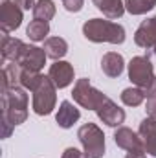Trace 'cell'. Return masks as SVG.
Masks as SVG:
<instances>
[{"label": "cell", "instance_id": "1", "mask_svg": "<svg viewBox=\"0 0 156 158\" xmlns=\"http://www.w3.org/2000/svg\"><path fill=\"white\" fill-rule=\"evenodd\" d=\"M2 118L13 127L24 123L28 118V94L22 86H11L2 90Z\"/></svg>", "mask_w": 156, "mask_h": 158}, {"label": "cell", "instance_id": "2", "mask_svg": "<svg viewBox=\"0 0 156 158\" xmlns=\"http://www.w3.org/2000/svg\"><path fill=\"white\" fill-rule=\"evenodd\" d=\"M83 35L92 42L123 44L125 42V28L112 20L90 19L83 24Z\"/></svg>", "mask_w": 156, "mask_h": 158}, {"label": "cell", "instance_id": "3", "mask_svg": "<svg viewBox=\"0 0 156 158\" xmlns=\"http://www.w3.org/2000/svg\"><path fill=\"white\" fill-rule=\"evenodd\" d=\"M129 79L142 90L149 94L156 92V76H154V68L153 63L147 55H136L130 59L129 63Z\"/></svg>", "mask_w": 156, "mask_h": 158}, {"label": "cell", "instance_id": "4", "mask_svg": "<svg viewBox=\"0 0 156 158\" xmlns=\"http://www.w3.org/2000/svg\"><path fill=\"white\" fill-rule=\"evenodd\" d=\"M77 138L83 145V151L88 158H103L105 156V134L96 123H84L79 127Z\"/></svg>", "mask_w": 156, "mask_h": 158}, {"label": "cell", "instance_id": "5", "mask_svg": "<svg viewBox=\"0 0 156 158\" xmlns=\"http://www.w3.org/2000/svg\"><path fill=\"white\" fill-rule=\"evenodd\" d=\"M55 90H57V86L53 85L50 76H42L37 88L33 90V110H35V114H39V116L51 114V110L55 109V103H57Z\"/></svg>", "mask_w": 156, "mask_h": 158}, {"label": "cell", "instance_id": "6", "mask_svg": "<svg viewBox=\"0 0 156 158\" xmlns=\"http://www.w3.org/2000/svg\"><path fill=\"white\" fill-rule=\"evenodd\" d=\"M72 98H74V101L77 105H81L86 110H96L107 99V96L101 90L94 88L92 83H90V79H86V77L76 81L74 90H72Z\"/></svg>", "mask_w": 156, "mask_h": 158}, {"label": "cell", "instance_id": "7", "mask_svg": "<svg viewBox=\"0 0 156 158\" xmlns=\"http://www.w3.org/2000/svg\"><path fill=\"white\" fill-rule=\"evenodd\" d=\"M22 24V7L13 0H4L0 4V28L2 31H15Z\"/></svg>", "mask_w": 156, "mask_h": 158}, {"label": "cell", "instance_id": "8", "mask_svg": "<svg viewBox=\"0 0 156 158\" xmlns=\"http://www.w3.org/2000/svg\"><path fill=\"white\" fill-rule=\"evenodd\" d=\"M46 57H48V55H46L44 48L33 46V44H26L17 63H18L24 70L40 72V70H42V66L46 64Z\"/></svg>", "mask_w": 156, "mask_h": 158}, {"label": "cell", "instance_id": "9", "mask_svg": "<svg viewBox=\"0 0 156 158\" xmlns=\"http://www.w3.org/2000/svg\"><path fill=\"white\" fill-rule=\"evenodd\" d=\"M96 114H97V118L101 119L105 125H109V127H121V123L125 121V110L119 109L110 98H107L96 109Z\"/></svg>", "mask_w": 156, "mask_h": 158}, {"label": "cell", "instance_id": "10", "mask_svg": "<svg viewBox=\"0 0 156 158\" xmlns=\"http://www.w3.org/2000/svg\"><path fill=\"white\" fill-rule=\"evenodd\" d=\"M134 42L145 50H151L156 46V15L143 20L138 26V30L134 33Z\"/></svg>", "mask_w": 156, "mask_h": 158}, {"label": "cell", "instance_id": "11", "mask_svg": "<svg viewBox=\"0 0 156 158\" xmlns=\"http://www.w3.org/2000/svg\"><path fill=\"white\" fill-rule=\"evenodd\" d=\"M48 76L57 88H66L74 81V66L68 61H55L50 66Z\"/></svg>", "mask_w": 156, "mask_h": 158}, {"label": "cell", "instance_id": "12", "mask_svg": "<svg viewBox=\"0 0 156 158\" xmlns=\"http://www.w3.org/2000/svg\"><path fill=\"white\" fill-rule=\"evenodd\" d=\"M138 134L142 138L143 143V151L151 156H156V119L154 118H147L142 119Z\"/></svg>", "mask_w": 156, "mask_h": 158}, {"label": "cell", "instance_id": "13", "mask_svg": "<svg viewBox=\"0 0 156 158\" xmlns=\"http://www.w3.org/2000/svg\"><path fill=\"white\" fill-rule=\"evenodd\" d=\"M114 142L117 147H121L125 151H143V143H142L140 134H136L129 127H117L114 132Z\"/></svg>", "mask_w": 156, "mask_h": 158}, {"label": "cell", "instance_id": "14", "mask_svg": "<svg viewBox=\"0 0 156 158\" xmlns=\"http://www.w3.org/2000/svg\"><path fill=\"white\" fill-rule=\"evenodd\" d=\"M26 42L17 37H11L7 31H2V42H0V53L4 61H18Z\"/></svg>", "mask_w": 156, "mask_h": 158}, {"label": "cell", "instance_id": "15", "mask_svg": "<svg viewBox=\"0 0 156 158\" xmlns=\"http://www.w3.org/2000/svg\"><path fill=\"white\" fill-rule=\"evenodd\" d=\"M20 76H22V66L17 61H9L4 64L0 72V92L7 90L11 86H20Z\"/></svg>", "mask_w": 156, "mask_h": 158}, {"label": "cell", "instance_id": "16", "mask_svg": "<svg viewBox=\"0 0 156 158\" xmlns=\"http://www.w3.org/2000/svg\"><path fill=\"white\" fill-rule=\"evenodd\" d=\"M79 118H81L79 109H76L68 99L61 101L59 110H57V116H55V121L59 123V127H63V129H70V127H74V123H77L79 121Z\"/></svg>", "mask_w": 156, "mask_h": 158}, {"label": "cell", "instance_id": "17", "mask_svg": "<svg viewBox=\"0 0 156 158\" xmlns=\"http://www.w3.org/2000/svg\"><path fill=\"white\" fill-rule=\"evenodd\" d=\"M123 68H125V61H123V55L116 53V52H109L103 55L101 59V70L105 76L109 77H119L123 74Z\"/></svg>", "mask_w": 156, "mask_h": 158}, {"label": "cell", "instance_id": "18", "mask_svg": "<svg viewBox=\"0 0 156 158\" xmlns=\"http://www.w3.org/2000/svg\"><path fill=\"white\" fill-rule=\"evenodd\" d=\"M44 52H46V55L50 59L61 61L68 53V42L63 37H48L44 40Z\"/></svg>", "mask_w": 156, "mask_h": 158}, {"label": "cell", "instance_id": "19", "mask_svg": "<svg viewBox=\"0 0 156 158\" xmlns=\"http://www.w3.org/2000/svg\"><path fill=\"white\" fill-rule=\"evenodd\" d=\"M94 6L109 19H121L125 13L123 0H92Z\"/></svg>", "mask_w": 156, "mask_h": 158}, {"label": "cell", "instance_id": "20", "mask_svg": "<svg viewBox=\"0 0 156 158\" xmlns=\"http://www.w3.org/2000/svg\"><path fill=\"white\" fill-rule=\"evenodd\" d=\"M35 20H51L55 17V2L53 0H37L33 6Z\"/></svg>", "mask_w": 156, "mask_h": 158}, {"label": "cell", "instance_id": "21", "mask_svg": "<svg viewBox=\"0 0 156 158\" xmlns=\"http://www.w3.org/2000/svg\"><path fill=\"white\" fill-rule=\"evenodd\" d=\"M48 33H50V24L46 20H31L30 26L26 28V35L35 42L48 39Z\"/></svg>", "mask_w": 156, "mask_h": 158}, {"label": "cell", "instance_id": "22", "mask_svg": "<svg viewBox=\"0 0 156 158\" xmlns=\"http://www.w3.org/2000/svg\"><path fill=\"white\" fill-rule=\"evenodd\" d=\"M119 98H121L123 105H127V107H138L147 98V92L142 90V88H138V86H130V88H125Z\"/></svg>", "mask_w": 156, "mask_h": 158}, {"label": "cell", "instance_id": "23", "mask_svg": "<svg viewBox=\"0 0 156 158\" xmlns=\"http://www.w3.org/2000/svg\"><path fill=\"white\" fill-rule=\"evenodd\" d=\"M123 4L125 11H129L130 15H143L154 7L156 0H123Z\"/></svg>", "mask_w": 156, "mask_h": 158}, {"label": "cell", "instance_id": "24", "mask_svg": "<svg viewBox=\"0 0 156 158\" xmlns=\"http://www.w3.org/2000/svg\"><path fill=\"white\" fill-rule=\"evenodd\" d=\"M42 79V74L40 72H33V70H24L22 68V76H20V86L33 92L37 88V85L40 83Z\"/></svg>", "mask_w": 156, "mask_h": 158}, {"label": "cell", "instance_id": "25", "mask_svg": "<svg viewBox=\"0 0 156 158\" xmlns=\"http://www.w3.org/2000/svg\"><path fill=\"white\" fill-rule=\"evenodd\" d=\"M145 110H147V116L149 118L156 119V92L147 96V103H145Z\"/></svg>", "mask_w": 156, "mask_h": 158}, {"label": "cell", "instance_id": "26", "mask_svg": "<svg viewBox=\"0 0 156 158\" xmlns=\"http://www.w3.org/2000/svg\"><path fill=\"white\" fill-rule=\"evenodd\" d=\"M83 4H84V0H63L64 9L70 11V13H77V11H81V9H83Z\"/></svg>", "mask_w": 156, "mask_h": 158}, {"label": "cell", "instance_id": "27", "mask_svg": "<svg viewBox=\"0 0 156 158\" xmlns=\"http://www.w3.org/2000/svg\"><path fill=\"white\" fill-rule=\"evenodd\" d=\"M61 158H88L86 155H84V151L81 153L79 149H76V147H68L64 153H63V156Z\"/></svg>", "mask_w": 156, "mask_h": 158}, {"label": "cell", "instance_id": "28", "mask_svg": "<svg viewBox=\"0 0 156 158\" xmlns=\"http://www.w3.org/2000/svg\"><path fill=\"white\" fill-rule=\"evenodd\" d=\"M11 131H13V125H11L7 119L2 118V138H7V136L11 134Z\"/></svg>", "mask_w": 156, "mask_h": 158}, {"label": "cell", "instance_id": "29", "mask_svg": "<svg viewBox=\"0 0 156 158\" xmlns=\"http://www.w3.org/2000/svg\"><path fill=\"white\" fill-rule=\"evenodd\" d=\"M17 6H20L22 9H33L35 6V0H13Z\"/></svg>", "mask_w": 156, "mask_h": 158}, {"label": "cell", "instance_id": "30", "mask_svg": "<svg viewBox=\"0 0 156 158\" xmlns=\"http://www.w3.org/2000/svg\"><path fill=\"white\" fill-rule=\"evenodd\" d=\"M125 158H147V156H145V151H129Z\"/></svg>", "mask_w": 156, "mask_h": 158}, {"label": "cell", "instance_id": "31", "mask_svg": "<svg viewBox=\"0 0 156 158\" xmlns=\"http://www.w3.org/2000/svg\"><path fill=\"white\" fill-rule=\"evenodd\" d=\"M153 53H154V57H156V46H154V48H153Z\"/></svg>", "mask_w": 156, "mask_h": 158}]
</instances>
